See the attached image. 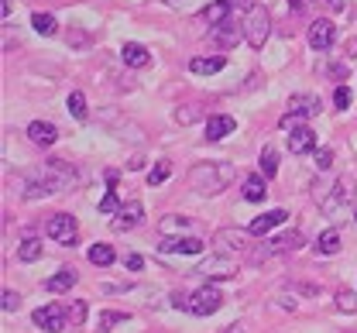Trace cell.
<instances>
[{
	"mask_svg": "<svg viewBox=\"0 0 357 333\" xmlns=\"http://www.w3.org/2000/svg\"><path fill=\"white\" fill-rule=\"evenodd\" d=\"M79 186V172L76 165L62 162V158H48L42 169H35L28 179H24V199H45V196H55V192H66Z\"/></svg>",
	"mask_w": 357,
	"mask_h": 333,
	"instance_id": "1",
	"label": "cell"
},
{
	"mask_svg": "<svg viewBox=\"0 0 357 333\" xmlns=\"http://www.w3.org/2000/svg\"><path fill=\"white\" fill-rule=\"evenodd\" d=\"M230 179H234V172L223 162H203V165H192V172H189V186L199 196H217L230 186Z\"/></svg>",
	"mask_w": 357,
	"mask_h": 333,
	"instance_id": "2",
	"label": "cell"
},
{
	"mask_svg": "<svg viewBox=\"0 0 357 333\" xmlns=\"http://www.w3.org/2000/svg\"><path fill=\"white\" fill-rule=\"evenodd\" d=\"M268 35H271V14H268L265 7L251 3V7H248V17H244V42L261 52L268 42Z\"/></svg>",
	"mask_w": 357,
	"mask_h": 333,
	"instance_id": "3",
	"label": "cell"
},
{
	"mask_svg": "<svg viewBox=\"0 0 357 333\" xmlns=\"http://www.w3.org/2000/svg\"><path fill=\"white\" fill-rule=\"evenodd\" d=\"M354 179L351 176H340L337 183H333V189H330V196L326 199H319V210L326 213V217H333V213H340L344 206H351L354 203Z\"/></svg>",
	"mask_w": 357,
	"mask_h": 333,
	"instance_id": "4",
	"label": "cell"
},
{
	"mask_svg": "<svg viewBox=\"0 0 357 333\" xmlns=\"http://www.w3.org/2000/svg\"><path fill=\"white\" fill-rule=\"evenodd\" d=\"M192 275H203V279H210V282H223V279H234V275H237V261H234L230 254H210L206 261L196 265Z\"/></svg>",
	"mask_w": 357,
	"mask_h": 333,
	"instance_id": "5",
	"label": "cell"
},
{
	"mask_svg": "<svg viewBox=\"0 0 357 333\" xmlns=\"http://www.w3.org/2000/svg\"><path fill=\"white\" fill-rule=\"evenodd\" d=\"M316 114H319V100H316V96H310V93L289 96L282 127H296V121H306V117H316Z\"/></svg>",
	"mask_w": 357,
	"mask_h": 333,
	"instance_id": "6",
	"label": "cell"
},
{
	"mask_svg": "<svg viewBox=\"0 0 357 333\" xmlns=\"http://www.w3.org/2000/svg\"><path fill=\"white\" fill-rule=\"evenodd\" d=\"M223 306V292L217 286H203L189 295V313L192 316H213Z\"/></svg>",
	"mask_w": 357,
	"mask_h": 333,
	"instance_id": "7",
	"label": "cell"
},
{
	"mask_svg": "<svg viewBox=\"0 0 357 333\" xmlns=\"http://www.w3.org/2000/svg\"><path fill=\"white\" fill-rule=\"evenodd\" d=\"M48 238L52 240H59V244H76V238H79V224H76V217L73 213H55L52 220H48Z\"/></svg>",
	"mask_w": 357,
	"mask_h": 333,
	"instance_id": "8",
	"label": "cell"
},
{
	"mask_svg": "<svg viewBox=\"0 0 357 333\" xmlns=\"http://www.w3.org/2000/svg\"><path fill=\"white\" fill-rule=\"evenodd\" d=\"M35 327L45 333H62L66 330V320H69V313H66V306H59V302H48L42 309H35Z\"/></svg>",
	"mask_w": 357,
	"mask_h": 333,
	"instance_id": "9",
	"label": "cell"
},
{
	"mask_svg": "<svg viewBox=\"0 0 357 333\" xmlns=\"http://www.w3.org/2000/svg\"><path fill=\"white\" fill-rule=\"evenodd\" d=\"M213 247L217 254H241L248 247V231H237V227H220L213 234Z\"/></svg>",
	"mask_w": 357,
	"mask_h": 333,
	"instance_id": "10",
	"label": "cell"
},
{
	"mask_svg": "<svg viewBox=\"0 0 357 333\" xmlns=\"http://www.w3.org/2000/svg\"><path fill=\"white\" fill-rule=\"evenodd\" d=\"M141 220H144V206H141V203H124V206L114 213V220H110V231L124 234V231H134Z\"/></svg>",
	"mask_w": 357,
	"mask_h": 333,
	"instance_id": "11",
	"label": "cell"
},
{
	"mask_svg": "<svg viewBox=\"0 0 357 333\" xmlns=\"http://www.w3.org/2000/svg\"><path fill=\"white\" fill-rule=\"evenodd\" d=\"M337 42V28H333V21H326V17H316L310 24V45L316 52H326V48H333Z\"/></svg>",
	"mask_w": 357,
	"mask_h": 333,
	"instance_id": "12",
	"label": "cell"
},
{
	"mask_svg": "<svg viewBox=\"0 0 357 333\" xmlns=\"http://www.w3.org/2000/svg\"><path fill=\"white\" fill-rule=\"evenodd\" d=\"M289 151L292 155H310V151H316V134H312L306 124L289 127Z\"/></svg>",
	"mask_w": 357,
	"mask_h": 333,
	"instance_id": "13",
	"label": "cell"
},
{
	"mask_svg": "<svg viewBox=\"0 0 357 333\" xmlns=\"http://www.w3.org/2000/svg\"><path fill=\"white\" fill-rule=\"evenodd\" d=\"M203 247H206V244L199 238H182V234H178V238H165L158 244L162 254H199Z\"/></svg>",
	"mask_w": 357,
	"mask_h": 333,
	"instance_id": "14",
	"label": "cell"
},
{
	"mask_svg": "<svg viewBox=\"0 0 357 333\" xmlns=\"http://www.w3.org/2000/svg\"><path fill=\"white\" fill-rule=\"evenodd\" d=\"M282 220H289V213L285 210H271V213H261V217H255L251 220V227H248V234L251 238H265V234H271Z\"/></svg>",
	"mask_w": 357,
	"mask_h": 333,
	"instance_id": "15",
	"label": "cell"
},
{
	"mask_svg": "<svg viewBox=\"0 0 357 333\" xmlns=\"http://www.w3.org/2000/svg\"><path fill=\"white\" fill-rule=\"evenodd\" d=\"M234 117H227V114H213V117H206V141H223L227 134H234Z\"/></svg>",
	"mask_w": 357,
	"mask_h": 333,
	"instance_id": "16",
	"label": "cell"
},
{
	"mask_svg": "<svg viewBox=\"0 0 357 333\" xmlns=\"http://www.w3.org/2000/svg\"><path fill=\"white\" fill-rule=\"evenodd\" d=\"M28 138L35 144H42V148H48V144L59 141V127L48 124V121H31V124H28Z\"/></svg>",
	"mask_w": 357,
	"mask_h": 333,
	"instance_id": "17",
	"label": "cell"
},
{
	"mask_svg": "<svg viewBox=\"0 0 357 333\" xmlns=\"http://www.w3.org/2000/svg\"><path fill=\"white\" fill-rule=\"evenodd\" d=\"M121 59H124V65H131V69H144V65L151 62V52L144 45H137V42H124Z\"/></svg>",
	"mask_w": 357,
	"mask_h": 333,
	"instance_id": "18",
	"label": "cell"
},
{
	"mask_svg": "<svg viewBox=\"0 0 357 333\" xmlns=\"http://www.w3.org/2000/svg\"><path fill=\"white\" fill-rule=\"evenodd\" d=\"M223 65H227V59L223 55H196L192 62H189V72H196V76H213V72H220Z\"/></svg>",
	"mask_w": 357,
	"mask_h": 333,
	"instance_id": "19",
	"label": "cell"
},
{
	"mask_svg": "<svg viewBox=\"0 0 357 333\" xmlns=\"http://www.w3.org/2000/svg\"><path fill=\"white\" fill-rule=\"evenodd\" d=\"M213 38L220 42L223 48H230V45H237L241 38H244V24H234L230 17L223 21V24H217V31H213Z\"/></svg>",
	"mask_w": 357,
	"mask_h": 333,
	"instance_id": "20",
	"label": "cell"
},
{
	"mask_svg": "<svg viewBox=\"0 0 357 333\" xmlns=\"http://www.w3.org/2000/svg\"><path fill=\"white\" fill-rule=\"evenodd\" d=\"M189 227H192V220H189V217H176V213H169V217L158 220V231H162L165 238H178V234H185Z\"/></svg>",
	"mask_w": 357,
	"mask_h": 333,
	"instance_id": "21",
	"label": "cell"
},
{
	"mask_svg": "<svg viewBox=\"0 0 357 333\" xmlns=\"http://www.w3.org/2000/svg\"><path fill=\"white\" fill-rule=\"evenodd\" d=\"M244 199H248V203H261V199H265L268 196V183L265 179H261V172H255V176H248V179H244Z\"/></svg>",
	"mask_w": 357,
	"mask_h": 333,
	"instance_id": "22",
	"label": "cell"
},
{
	"mask_svg": "<svg viewBox=\"0 0 357 333\" xmlns=\"http://www.w3.org/2000/svg\"><path fill=\"white\" fill-rule=\"evenodd\" d=\"M79 282V275H76V268H62V272H55L48 282H45V288L48 292H69V288Z\"/></svg>",
	"mask_w": 357,
	"mask_h": 333,
	"instance_id": "23",
	"label": "cell"
},
{
	"mask_svg": "<svg viewBox=\"0 0 357 333\" xmlns=\"http://www.w3.org/2000/svg\"><path fill=\"white\" fill-rule=\"evenodd\" d=\"M89 261H93L96 268H110V265L117 261V251H114L110 244H93V247H89Z\"/></svg>",
	"mask_w": 357,
	"mask_h": 333,
	"instance_id": "24",
	"label": "cell"
},
{
	"mask_svg": "<svg viewBox=\"0 0 357 333\" xmlns=\"http://www.w3.org/2000/svg\"><path fill=\"white\" fill-rule=\"evenodd\" d=\"M340 244H344V240H340V231L330 227V231H323V234L316 238V251H319V254H337Z\"/></svg>",
	"mask_w": 357,
	"mask_h": 333,
	"instance_id": "25",
	"label": "cell"
},
{
	"mask_svg": "<svg viewBox=\"0 0 357 333\" xmlns=\"http://www.w3.org/2000/svg\"><path fill=\"white\" fill-rule=\"evenodd\" d=\"M261 176H265V179H275V176H278V151H275L271 144L261 148Z\"/></svg>",
	"mask_w": 357,
	"mask_h": 333,
	"instance_id": "26",
	"label": "cell"
},
{
	"mask_svg": "<svg viewBox=\"0 0 357 333\" xmlns=\"http://www.w3.org/2000/svg\"><path fill=\"white\" fill-rule=\"evenodd\" d=\"M131 316L128 313H117V309H107V313H100V320H96V333H107L110 327H117V323H128Z\"/></svg>",
	"mask_w": 357,
	"mask_h": 333,
	"instance_id": "27",
	"label": "cell"
},
{
	"mask_svg": "<svg viewBox=\"0 0 357 333\" xmlns=\"http://www.w3.org/2000/svg\"><path fill=\"white\" fill-rule=\"evenodd\" d=\"M271 247H275L278 254H285V251H296V247H303V234H299V231H289V234H282V238L271 240Z\"/></svg>",
	"mask_w": 357,
	"mask_h": 333,
	"instance_id": "28",
	"label": "cell"
},
{
	"mask_svg": "<svg viewBox=\"0 0 357 333\" xmlns=\"http://www.w3.org/2000/svg\"><path fill=\"white\" fill-rule=\"evenodd\" d=\"M31 28H35L38 35H45V38H52V35L59 31V24H55V17H52V14H42V10H38V14L31 17Z\"/></svg>",
	"mask_w": 357,
	"mask_h": 333,
	"instance_id": "29",
	"label": "cell"
},
{
	"mask_svg": "<svg viewBox=\"0 0 357 333\" xmlns=\"http://www.w3.org/2000/svg\"><path fill=\"white\" fill-rule=\"evenodd\" d=\"M66 107H69V114H73V117H76V121H86V96L79 93V90H73V93H69V100H66Z\"/></svg>",
	"mask_w": 357,
	"mask_h": 333,
	"instance_id": "30",
	"label": "cell"
},
{
	"mask_svg": "<svg viewBox=\"0 0 357 333\" xmlns=\"http://www.w3.org/2000/svg\"><path fill=\"white\" fill-rule=\"evenodd\" d=\"M199 117H203V107H199V103L176 107V114H172V121H176V124H192V121H199Z\"/></svg>",
	"mask_w": 357,
	"mask_h": 333,
	"instance_id": "31",
	"label": "cell"
},
{
	"mask_svg": "<svg viewBox=\"0 0 357 333\" xmlns=\"http://www.w3.org/2000/svg\"><path fill=\"white\" fill-rule=\"evenodd\" d=\"M17 258H21V261H28V265H31V261H38V258H42V240L28 238L21 247H17Z\"/></svg>",
	"mask_w": 357,
	"mask_h": 333,
	"instance_id": "32",
	"label": "cell"
},
{
	"mask_svg": "<svg viewBox=\"0 0 357 333\" xmlns=\"http://www.w3.org/2000/svg\"><path fill=\"white\" fill-rule=\"evenodd\" d=\"M169 176H172V165H169V162L162 158V162H155V169L148 172V186H162V183H165Z\"/></svg>",
	"mask_w": 357,
	"mask_h": 333,
	"instance_id": "33",
	"label": "cell"
},
{
	"mask_svg": "<svg viewBox=\"0 0 357 333\" xmlns=\"http://www.w3.org/2000/svg\"><path fill=\"white\" fill-rule=\"evenodd\" d=\"M66 313H69V323H73V327H83V323H86V302H83V299L73 302Z\"/></svg>",
	"mask_w": 357,
	"mask_h": 333,
	"instance_id": "34",
	"label": "cell"
},
{
	"mask_svg": "<svg viewBox=\"0 0 357 333\" xmlns=\"http://www.w3.org/2000/svg\"><path fill=\"white\" fill-rule=\"evenodd\" d=\"M337 309H340V313H357V295L354 292H347V288L337 292Z\"/></svg>",
	"mask_w": 357,
	"mask_h": 333,
	"instance_id": "35",
	"label": "cell"
},
{
	"mask_svg": "<svg viewBox=\"0 0 357 333\" xmlns=\"http://www.w3.org/2000/svg\"><path fill=\"white\" fill-rule=\"evenodd\" d=\"M96 210H100V213H117V210H121V196L110 189L103 199H100V206H96Z\"/></svg>",
	"mask_w": 357,
	"mask_h": 333,
	"instance_id": "36",
	"label": "cell"
},
{
	"mask_svg": "<svg viewBox=\"0 0 357 333\" xmlns=\"http://www.w3.org/2000/svg\"><path fill=\"white\" fill-rule=\"evenodd\" d=\"M330 165H333V151H330V148H316V169L326 172Z\"/></svg>",
	"mask_w": 357,
	"mask_h": 333,
	"instance_id": "37",
	"label": "cell"
},
{
	"mask_svg": "<svg viewBox=\"0 0 357 333\" xmlns=\"http://www.w3.org/2000/svg\"><path fill=\"white\" fill-rule=\"evenodd\" d=\"M17 309H21V295L7 288V292H3V313H17Z\"/></svg>",
	"mask_w": 357,
	"mask_h": 333,
	"instance_id": "38",
	"label": "cell"
},
{
	"mask_svg": "<svg viewBox=\"0 0 357 333\" xmlns=\"http://www.w3.org/2000/svg\"><path fill=\"white\" fill-rule=\"evenodd\" d=\"M351 100H354V96H351L347 86H337V90H333V103H337L340 110H347V107H351Z\"/></svg>",
	"mask_w": 357,
	"mask_h": 333,
	"instance_id": "39",
	"label": "cell"
},
{
	"mask_svg": "<svg viewBox=\"0 0 357 333\" xmlns=\"http://www.w3.org/2000/svg\"><path fill=\"white\" fill-rule=\"evenodd\" d=\"M330 76H333V79H347V65H344V62H333V65H330Z\"/></svg>",
	"mask_w": 357,
	"mask_h": 333,
	"instance_id": "40",
	"label": "cell"
},
{
	"mask_svg": "<svg viewBox=\"0 0 357 333\" xmlns=\"http://www.w3.org/2000/svg\"><path fill=\"white\" fill-rule=\"evenodd\" d=\"M172 306H176V309H189V295H185V292H176V295H172Z\"/></svg>",
	"mask_w": 357,
	"mask_h": 333,
	"instance_id": "41",
	"label": "cell"
},
{
	"mask_svg": "<svg viewBox=\"0 0 357 333\" xmlns=\"http://www.w3.org/2000/svg\"><path fill=\"white\" fill-rule=\"evenodd\" d=\"M128 268H131V272H141V268H144L141 254H131V258H128Z\"/></svg>",
	"mask_w": 357,
	"mask_h": 333,
	"instance_id": "42",
	"label": "cell"
},
{
	"mask_svg": "<svg viewBox=\"0 0 357 333\" xmlns=\"http://www.w3.org/2000/svg\"><path fill=\"white\" fill-rule=\"evenodd\" d=\"M0 17L10 21V0H0Z\"/></svg>",
	"mask_w": 357,
	"mask_h": 333,
	"instance_id": "43",
	"label": "cell"
},
{
	"mask_svg": "<svg viewBox=\"0 0 357 333\" xmlns=\"http://www.w3.org/2000/svg\"><path fill=\"white\" fill-rule=\"evenodd\" d=\"M326 7H333V10H344V3H340V0H326Z\"/></svg>",
	"mask_w": 357,
	"mask_h": 333,
	"instance_id": "44",
	"label": "cell"
},
{
	"mask_svg": "<svg viewBox=\"0 0 357 333\" xmlns=\"http://www.w3.org/2000/svg\"><path fill=\"white\" fill-rule=\"evenodd\" d=\"M223 333H241V327H227V330Z\"/></svg>",
	"mask_w": 357,
	"mask_h": 333,
	"instance_id": "45",
	"label": "cell"
},
{
	"mask_svg": "<svg viewBox=\"0 0 357 333\" xmlns=\"http://www.w3.org/2000/svg\"><path fill=\"white\" fill-rule=\"evenodd\" d=\"M289 3H292V7H303V0H289Z\"/></svg>",
	"mask_w": 357,
	"mask_h": 333,
	"instance_id": "46",
	"label": "cell"
},
{
	"mask_svg": "<svg viewBox=\"0 0 357 333\" xmlns=\"http://www.w3.org/2000/svg\"><path fill=\"white\" fill-rule=\"evenodd\" d=\"M354 220H357V210H354Z\"/></svg>",
	"mask_w": 357,
	"mask_h": 333,
	"instance_id": "47",
	"label": "cell"
}]
</instances>
